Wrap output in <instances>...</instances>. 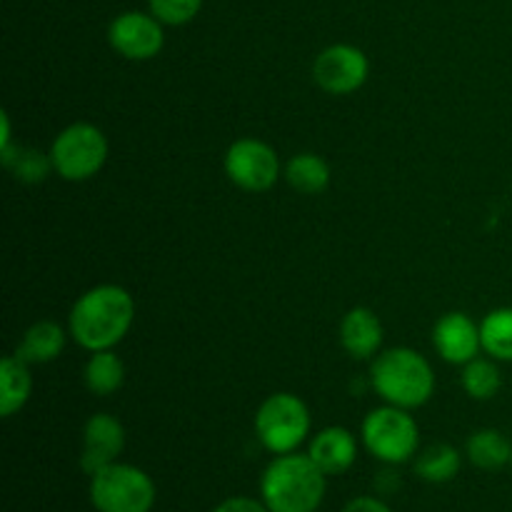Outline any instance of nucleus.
<instances>
[{"label": "nucleus", "mask_w": 512, "mask_h": 512, "mask_svg": "<svg viewBox=\"0 0 512 512\" xmlns=\"http://www.w3.org/2000/svg\"><path fill=\"white\" fill-rule=\"evenodd\" d=\"M328 475L310 455H278L260 478V495L270 512H318Z\"/></svg>", "instance_id": "f03ea898"}, {"label": "nucleus", "mask_w": 512, "mask_h": 512, "mask_svg": "<svg viewBox=\"0 0 512 512\" xmlns=\"http://www.w3.org/2000/svg\"><path fill=\"white\" fill-rule=\"evenodd\" d=\"M108 40L118 55L128 60H150L163 50V23L153 13L128 10L110 23Z\"/></svg>", "instance_id": "9d476101"}, {"label": "nucleus", "mask_w": 512, "mask_h": 512, "mask_svg": "<svg viewBox=\"0 0 512 512\" xmlns=\"http://www.w3.org/2000/svg\"><path fill=\"white\" fill-rule=\"evenodd\" d=\"M370 75L368 55L360 48L348 43H338L325 48L315 58L313 78L325 93L330 95H350L365 85Z\"/></svg>", "instance_id": "1a4fd4ad"}, {"label": "nucleus", "mask_w": 512, "mask_h": 512, "mask_svg": "<svg viewBox=\"0 0 512 512\" xmlns=\"http://www.w3.org/2000/svg\"><path fill=\"white\" fill-rule=\"evenodd\" d=\"M135 318L133 295L113 283L95 285L70 310V335L80 348L98 353L113 350L128 335Z\"/></svg>", "instance_id": "f257e3e1"}, {"label": "nucleus", "mask_w": 512, "mask_h": 512, "mask_svg": "<svg viewBox=\"0 0 512 512\" xmlns=\"http://www.w3.org/2000/svg\"><path fill=\"white\" fill-rule=\"evenodd\" d=\"M285 180L293 190L303 195H318L328 190L330 185V168L320 155L300 153L293 155L285 165Z\"/></svg>", "instance_id": "a211bd4d"}, {"label": "nucleus", "mask_w": 512, "mask_h": 512, "mask_svg": "<svg viewBox=\"0 0 512 512\" xmlns=\"http://www.w3.org/2000/svg\"><path fill=\"white\" fill-rule=\"evenodd\" d=\"M310 433V410L298 395L275 393L255 413V435L265 450L288 455L303 445Z\"/></svg>", "instance_id": "39448f33"}, {"label": "nucleus", "mask_w": 512, "mask_h": 512, "mask_svg": "<svg viewBox=\"0 0 512 512\" xmlns=\"http://www.w3.org/2000/svg\"><path fill=\"white\" fill-rule=\"evenodd\" d=\"M373 390L395 408L413 410L435 393V373L428 360L413 348L385 350L370 370Z\"/></svg>", "instance_id": "7ed1b4c3"}, {"label": "nucleus", "mask_w": 512, "mask_h": 512, "mask_svg": "<svg viewBox=\"0 0 512 512\" xmlns=\"http://www.w3.org/2000/svg\"><path fill=\"white\" fill-rule=\"evenodd\" d=\"M63 345V328L58 323H53V320H40L33 328H28V333L23 335V343L18 345L15 355L20 360H25L28 365H43L58 358Z\"/></svg>", "instance_id": "dca6fc26"}, {"label": "nucleus", "mask_w": 512, "mask_h": 512, "mask_svg": "<svg viewBox=\"0 0 512 512\" xmlns=\"http://www.w3.org/2000/svg\"><path fill=\"white\" fill-rule=\"evenodd\" d=\"M363 445L380 463L400 465L418 455L420 430L405 408L385 405L363 420Z\"/></svg>", "instance_id": "423d86ee"}, {"label": "nucleus", "mask_w": 512, "mask_h": 512, "mask_svg": "<svg viewBox=\"0 0 512 512\" xmlns=\"http://www.w3.org/2000/svg\"><path fill=\"white\" fill-rule=\"evenodd\" d=\"M340 343L355 360H368L383 345V325L370 308H353L340 323Z\"/></svg>", "instance_id": "4468645a"}, {"label": "nucleus", "mask_w": 512, "mask_h": 512, "mask_svg": "<svg viewBox=\"0 0 512 512\" xmlns=\"http://www.w3.org/2000/svg\"><path fill=\"white\" fill-rule=\"evenodd\" d=\"M30 390H33V378H30L28 363L20 360L18 355L3 358L0 363V415L10 418L18 413L28 403Z\"/></svg>", "instance_id": "2eb2a0df"}, {"label": "nucleus", "mask_w": 512, "mask_h": 512, "mask_svg": "<svg viewBox=\"0 0 512 512\" xmlns=\"http://www.w3.org/2000/svg\"><path fill=\"white\" fill-rule=\"evenodd\" d=\"M5 165L15 173V178L25 180V183H38L48 175V170H53V163H50V155L45 158L38 150H25L20 148L18 155L3 153Z\"/></svg>", "instance_id": "5701e85b"}, {"label": "nucleus", "mask_w": 512, "mask_h": 512, "mask_svg": "<svg viewBox=\"0 0 512 512\" xmlns=\"http://www.w3.org/2000/svg\"><path fill=\"white\" fill-rule=\"evenodd\" d=\"M463 388L470 398L475 400H490L498 395V390L503 388V378H500V370L493 360L475 358L465 365L463 370Z\"/></svg>", "instance_id": "4be33fe9"}, {"label": "nucleus", "mask_w": 512, "mask_h": 512, "mask_svg": "<svg viewBox=\"0 0 512 512\" xmlns=\"http://www.w3.org/2000/svg\"><path fill=\"white\" fill-rule=\"evenodd\" d=\"M343 512H393V510H390L388 505L383 503V500L368 498V495H363V498L350 500V503L343 508Z\"/></svg>", "instance_id": "a878e982"}, {"label": "nucleus", "mask_w": 512, "mask_h": 512, "mask_svg": "<svg viewBox=\"0 0 512 512\" xmlns=\"http://www.w3.org/2000/svg\"><path fill=\"white\" fill-rule=\"evenodd\" d=\"M510 465H512V463H510Z\"/></svg>", "instance_id": "bb28decb"}, {"label": "nucleus", "mask_w": 512, "mask_h": 512, "mask_svg": "<svg viewBox=\"0 0 512 512\" xmlns=\"http://www.w3.org/2000/svg\"><path fill=\"white\" fill-rule=\"evenodd\" d=\"M308 455L325 475H343L353 468L358 458V440L350 430L333 425L315 435Z\"/></svg>", "instance_id": "ddd939ff"}, {"label": "nucleus", "mask_w": 512, "mask_h": 512, "mask_svg": "<svg viewBox=\"0 0 512 512\" xmlns=\"http://www.w3.org/2000/svg\"><path fill=\"white\" fill-rule=\"evenodd\" d=\"M483 350L495 360L512 363V308H498L480 323Z\"/></svg>", "instance_id": "412c9836"}, {"label": "nucleus", "mask_w": 512, "mask_h": 512, "mask_svg": "<svg viewBox=\"0 0 512 512\" xmlns=\"http://www.w3.org/2000/svg\"><path fill=\"white\" fill-rule=\"evenodd\" d=\"M433 343L440 358L453 365H468L483 350L480 325L465 313H448L435 323Z\"/></svg>", "instance_id": "f8f14e48"}, {"label": "nucleus", "mask_w": 512, "mask_h": 512, "mask_svg": "<svg viewBox=\"0 0 512 512\" xmlns=\"http://www.w3.org/2000/svg\"><path fill=\"white\" fill-rule=\"evenodd\" d=\"M90 503L98 512H150L155 483L135 465L113 463L90 475Z\"/></svg>", "instance_id": "20e7f679"}, {"label": "nucleus", "mask_w": 512, "mask_h": 512, "mask_svg": "<svg viewBox=\"0 0 512 512\" xmlns=\"http://www.w3.org/2000/svg\"><path fill=\"white\" fill-rule=\"evenodd\" d=\"M213 512H270L268 505L253 498H228L218 505Z\"/></svg>", "instance_id": "393cba45"}, {"label": "nucleus", "mask_w": 512, "mask_h": 512, "mask_svg": "<svg viewBox=\"0 0 512 512\" xmlns=\"http://www.w3.org/2000/svg\"><path fill=\"white\" fill-rule=\"evenodd\" d=\"M83 378L90 393L105 398V395H113L115 390H120L125 380V365L113 350H98V353L90 355Z\"/></svg>", "instance_id": "6ab92c4d"}, {"label": "nucleus", "mask_w": 512, "mask_h": 512, "mask_svg": "<svg viewBox=\"0 0 512 512\" xmlns=\"http://www.w3.org/2000/svg\"><path fill=\"white\" fill-rule=\"evenodd\" d=\"M148 5L163 25H185L200 13L203 0H148Z\"/></svg>", "instance_id": "b1692460"}, {"label": "nucleus", "mask_w": 512, "mask_h": 512, "mask_svg": "<svg viewBox=\"0 0 512 512\" xmlns=\"http://www.w3.org/2000/svg\"><path fill=\"white\" fill-rule=\"evenodd\" d=\"M225 173L248 193H265L280 178V158L258 138H240L225 153Z\"/></svg>", "instance_id": "6e6552de"}, {"label": "nucleus", "mask_w": 512, "mask_h": 512, "mask_svg": "<svg viewBox=\"0 0 512 512\" xmlns=\"http://www.w3.org/2000/svg\"><path fill=\"white\" fill-rule=\"evenodd\" d=\"M460 473V453L448 443L425 448L415 460V475L428 483H450Z\"/></svg>", "instance_id": "aec40b11"}, {"label": "nucleus", "mask_w": 512, "mask_h": 512, "mask_svg": "<svg viewBox=\"0 0 512 512\" xmlns=\"http://www.w3.org/2000/svg\"><path fill=\"white\" fill-rule=\"evenodd\" d=\"M468 458L475 468L480 470H500L505 465L512 463V445L500 430L483 428L475 430L468 438Z\"/></svg>", "instance_id": "f3484780"}, {"label": "nucleus", "mask_w": 512, "mask_h": 512, "mask_svg": "<svg viewBox=\"0 0 512 512\" xmlns=\"http://www.w3.org/2000/svg\"><path fill=\"white\" fill-rule=\"evenodd\" d=\"M125 448V430L118 418L108 413L90 415L83 428V455L80 468L83 473L95 475L98 470L118 463V455Z\"/></svg>", "instance_id": "9b49d317"}, {"label": "nucleus", "mask_w": 512, "mask_h": 512, "mask_svg": "<svg viewBox=\"0 0 512 512\" xmlns=\"http://www.w3.org/2000/svg\"><path fill=\"white\" fill-rule=\"evenodd\" d=\"M108 160V140L93 123H73L53 140L50 163L63 180L80 183L103 170Z\"/></svg>", "instance_id": "0eeeda50"}]
</instances>
